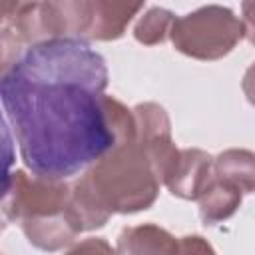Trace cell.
<instances>
[{"mask_svg":"<svg viewBox=\"0 0 255 255\" xmlns=\"http://www.w3.org/2000/svg\"><path fill=\"white\" fill-rule=\"evenodd\" d=\"M159 185L147 153L133 133L116 139L112 149L70 185L68 211L80 233L98 229L112 213L147 209L155 201Z\"/></svg>","mask_w":255,"mask_h":255,"instance_id":"2","label":"cell"},{"mask_svg":"<svg viewBox=\"0 0 255 255\" xmlns=\"http://www.w3.org/2000/svg\"><path fill=\"white\" fill-rule=\"evenodd\" d=\"M177 239L159 225L143 223L122 229L116 255H175Z\"/></svg>","mask_w":255,"mask_h":255,"instance_id":"7","label":"cell"},{"mask_svg":"<svg viewBox=\"0 0 255 255\" xmlns=\"http://www.w3.org/2000/svg\"><path fill=\"white\" fill-rule=\"evenodd\" d=\"M22 46L24 42L18 38V34L10 26L0 28V78L6 76L14 64L22 58Z\"/></svg>","mask_w":255,"mask_h":255,"instance_id":"13","label":"cell"},{"mask_svg":"<svg viewBox=\"0 0 255 255\" xmlns=\"http://www.w3.org/2000/svg\"><path fill=\"white\" fill-rule=\"evenodd\" d=\"M175 255H215L213 247L199 235H185L177 239V253Z\"/></svg>","mask_w":255,"mask_h":255,"instance_id":"15","label":"cell"},{"mask_svg":"<svg viewBox=\"0 0 255 255\" xmlns=\"http://www.w3.org/2000/svg\"><path fill=\"white\" fill-rule=\"evenodd\" d=\"M16 155H14V143L10 129L6 126V120L0 112V201L6 197L10 183H12V167H14Z\"/></svg>","mask_w":255,"mask_h":255,"instance_id":"12","label":"cell"},{"mask_svg":"<svg viewBox=\"0 0 255 255\" xmlns=\"http://www.w3.org/2000/svg\"><path fill=\"white\" fill-rule=\"evenodd\" d=\"M12 30L24 44L58 38L84 40L92 24V2H30L18 4L10 18Z\"/></svg>","mask_w":255,"mask_h":255,"instance_id":"4","label":"cell"},{"mask_svg":"<svg viewBox=\"0 0 255 255\" xmlns=\"http://www.w3.org/2000/svg\"><path fill=\"white\" fill-rule=\"evenodd\" d=\"M213 157L203 149H179V159L165 187L181 199H197L211 179Z\"/></svg>","mask_w":255,"mask_h":255,"instance_id":"6","label":"cell"},{"mask_svg":"<svg viewBox=\"0 0 255 255\" xmlns=\"http://www.w3.org/2000/svg\"><path fill=\"white\" fill-rule=\"evenodd\" d=\"M108 68L86 40L30 46L0 78V100L34 175L66 179L116 143L104 106Z\"/></svg>","mask_w":255,"mask_h":255,"instance_id":"1","label":"cell"},{"mask_svg":"<svg viewBox=\"0 0 255 255\" xmlns=\"http://www.w3.org/2000/svg\"><path fill=\"white\" fill-rule=\"evenodd\" d=\"M70 185L66 179L30 175L24 169L12 173L10 189L4 197V215L20 225L46 223L68 213Z\"/></svg>","mask_w":255,"mask_h":255,"instance_id":"5","label":"cell"},{"mask_svg":"<svg viewBox=\"0 0 255 255\" xmlns=\"http://www.w3.org/2000/svg\"><path fill=\"white\" fill-rule=\"evenodd\" d=\"M18 4H20V2H0V24H2L4 20H10V18H12V14H14L16 8H18Z\"/></svg>","mask_w":255,"mask_h":255,"instance_id":"16","label":"cell"},{"mask_svg":"<svg viewBox=\"0 0 255 255\" xmlns=\"http://www.w3.org/2000/svg\"><path fill=\"white\" fill-rule=\"evenodd\" d=\"M175 50L197 60H217L229 54L245 36V24L229 8L203 6L181 18H175L169 30Z\"/></svg>","mask_w":255,"mask_h":255,"instance_id":"3","label":"cell"},{"mask_svg":"<svg viewBox=\"0 0 255 255\" xmlns=\"http://www.w3.org/2000/svg\"><path fill=\"white\" fill-rule=\"evenodd\" d=\"M66 255H116V249H112V245L106 239L90 237L76 243Z\"/></svg>","mask_w":255,"mask_h":255,"instance_id":"14","label":"cell"},{"mask_svg":"<svg viewBox=\"0 0 255 255\" xmlns=\"http://www.w3.org/2000/svg\"><path fill=\"white\" fill-rule=\"evenodd\" d=\"M241 189L213 177L207 181V185L203 187V191L199 193L197 201H199V215L203 219V223L207 225H215L219 221H225L227 217H231L237 207L241 205Z\"/></svg>","mask_w":255,"mask_h":255,"instance_id":"9","label":"cell"},{"mask_svg":"<svg viewBox=\"0 0 255 255\" xmlns=\"http://www.w3.org/2000/svg\"><path fill=\"white\" fill-rule=\"evenodd\" d=\"M211 173L213 177L239 187L241 193H251L255 187L253 153L247 149H227L213 159Z\"/></svg>","mask_w":255,"mask_h":255,"instance_id":"10","label":"cell"},{"mask_svg":"<svg viewBox=\"0 0 255 255\" xmlns=\"http://www.w3.org/2000/svg\"><path fill=\"white\" fill-rule=\"evenodd\" d=\"M173 20H175V16L169 10L159 8V6H153V8H149L137 20V24L133 28V36H135L137 42H141L145 46L161 44L169 36V30H171Z\"/></svg>","mask_w":255,"mask_h":255,"instance_id":"11","label":"cell"},{"mask_svg":"<svg viewBox=\"0 0 255 255\" xmlns=\"http://www.w3.org/2000/svg\"><path fill=\"white\" fill-rule=\"evenodd\" d=\"M143 8L141 2H112V0H98L92 2V24L88 30V38L94 40H116L124 34L126 26L131 18Z\"/></svg>","mask_w":255,"mask_h":255,"instance_id":"8","label":"cell"},{"mask_svg":"<svg viewBox=\"0 0 255 255\" xmlns=\"http://www.w3.org/2000/svg\"><path fill=\"white\" fill-rule=\"evenodd\" d=\"M2 227H4V223H2V219H0V231H2Z\"/></svg>","mask_w":255,"mask_h":255,"instance_id":"17","label":"cell"}]
</instances>
